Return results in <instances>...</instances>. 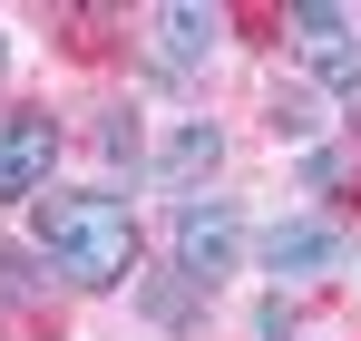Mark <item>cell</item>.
Instances as JSON below:
<instances>
[{
	"label": "cell",
	"mask_w": 361,
	"mask_h": 341,
	"mask_svg": "<svg viewBox=\"0 0 361 341\" xmlns=\"http://www.w3.org/2000/svg\"><path fill=\"white\" fill-rule=\"evenodd\" d=\"M137 215L127 195H39V264L68 292H127L137 283Z\"/></svg>",
	"instance_id": "6da1fadb"
},
{
	"label": "cell",
	"mask_w": 361,
	"mask_h": 341,
	"mask_svg": "<svg viewBox=\"0 0 361 341\" xmlns=\"http://www.w3.org/2000/svg\"><path fill=\"white\" fill-rule=\"evenodd\" d=\"M235 264H244V215H235V195H176V273H195V283L215 292Z\"/></svg>",
	"instance_id": "7a4b0ae2"
},
{
	"label": "cell",
	"mask_w": 361,
	"mask_h": 341,
	"mask_svg": "<svg viewBox=\"0 0 361 341\" xmlns=\"http://www.w3.org/2000/svg\"><path fill=\"white\" fill-rule=\"evenodd\" d=\"M59 147H68V137H59L49 108H0V205H39Z\"/></svg>",
	"instance_id": "3957f363"
},
{
	"label": "cell",
	"mask_w": 361,
	"mask_h": 341,
	"mask_svg": "<svg viewBox=\"0 0 361 341\" xmlns=\"http://www.w3.org/2000/svg\"><path fill=\"white\" fill-rule=\"evenodd\" d=\"M254 254H264L274 283H312V273H342V264H352V225H332V215H283V225L254 234Z\"/></svg>",
	"instance_id": "277c9868"
},
{
	"label": "cell",
	"mask_w": 361,
	"mask_h": 341,
	"mask_svg": "<svg viewBox=\"0 0 361 341\" xmlns=\"http://www.w3.org/2000/svg\"><path fill=\"white\" fill-rule=\"evenodd\" d=\"M225 49V10H195V0H166L157 20H147V68L157 78H205Z\"/></svg>",
	"instance_id": "5b68a950"
},
{
	"label": "cell",
	"mask_w": 361,
	"mask_h": 341,
	"mask_svg": "<svg viewBox=\"0 0 361 341\" xmlns=\"http://www.w3.org/2000/svg\"><path fill=\"white\" fill-rule=\"evenodd\" d=\"M293 39H302V68L352 108L361 98V39H352V10H322V0H302L293 10Z\"/></svg>",
	"instance_id": "8992f818"
},
{
	"label": "cell",
	"mask_w": 361,
	"mask_h": 341,
	"mask_svg": "<svg viewBox=\"0 0 361 341\" xmlns=\"http://www.w3.org/2000/svg\"><path fill=\"white\" fill-rule=\"evenodd\" d=\"M215 166H225V127H215V117H166V137H157L147 175H157L166 195H195Z\"/></svg>",
	"instance_id": "52a82bcc"
},
{
	"label": "cell",
	"mask_w": 361,
	"mask_h": 341,
	"mask_svg": "<svg viewBox=\"0 0 361 341\" xmlns=\"http://www.w3.org/2000/svg\"><path fill=\"white\" fill-rule=\"evenodd\" d=\"M205 302H215V292L195 283V273H176V264H166V273H137V312H147V322H166V332L205 322Z\"/></svg>",
	"instance_id": "ba28073f"
},
{
	"label": "cell",
	"mask_w": 361,
	"mask_h": 341,
	"mask_svg": "<svg viewBox=\"0 0 361 341\" xmlns=\"http://www.w3.org/2000/svg\"><path fill=\"white\" fill-rule=\"evenodd\" d=\"M0 302H49V264L20 254V244H0Z\"/></svg>",
	"instance_id": "9c48e42d"
},
{
	"label": "cell",
	"mask_w": 361,
	"mask_h": 341,
	"mask_svg": "<svg viewBox=\"0 0 361 341\" xmlns=\"http://www.w3.org/2000/svg\"><path fill=\"white\" fill-rule=\"evenodd\" d=\"M274 137H322V98L312 88H274Z\"/></svg>",
	"instance_id": "30bf717a"
},
{
	"label": "cell",
	"mask_w": 361,
	"mask_h": 341,
	"mask_svg": "<svg viewBox=\"0 0 361 341\" xmlns=\"http://www.w3.org/2000/svg\"><path fill=\"white\" fill-rule=\"evenodd\" d=\"M98 147H108V156H127V166H137V108H108V117H98Z\"/></svg>",
	"instance_id": "8fae6325"
},
{
	"label": "cell",
	"mask_w": 361,
	"mask_h": 341,
	"mask_svg": "<svg viewBox=\"0 0 361 341\" xmlns=\"http://www.w3.org/2000/svg\"><path fill=\"white\" fill-rule=\"evenodd\" d=\"M0 68H10V30H0Z\"/></svg>",
	"instance_id": "7c38bea8"
}]
</instances>
